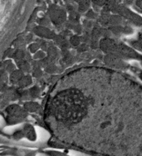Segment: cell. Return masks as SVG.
<instances>
[{
	"label": "cell",
	"mask_w": 142,
	"mask_h": 156,
	"mask_svg": "<svg viewBox=\"0 0 142 156\" xmlns=\"http://www.w3.org/2000/svg\"><path fill=\"white\" fill-rule=\"evenodd\" d=\"M140 78H141V79H142V73H140Z\"/></svg>",
	"instance_id": "2e32d148"
},
{
	"label": "cell",
	"mask_w": 142,
	"mask_h": 156,
	"mask_svg": "<svg viewBox=\"0 0 142 156\" xmlns=\"http://www.w3.org/2000/svg\"><path fill=\"white\" fill-rule=\"evenodd\" d=\"M31 82H32V80L29 77H23L20 80V81L19 82V85L20 87H26V86H28Z\"/></svg>",
	"instance_id": "52a82bcc"
},
{
	"label": "cell",
	"mask_w": 142,
	"mask_h": 156,
	"mask_svg": "<svg viewBox=\"0 0 142 156\" xmlns=\"http://www.w3.org/2000/svg\"><path fill=\"white\" fill-rule=\"evenodd\" d=\"M133 45L135 48H137V49H142V34L140 35V38H139L138 41L133 42Z\"/></svg>",
	"instance_id": "9c48e42d"
},
{
	"label": "cell",
	"mask_w": 142,
	"mask_h": 156,
	"mask_svg": "<svg viewBox=\"0 0 142 156\" xmlns=\"http://www.w3.org/2000/svg\"><path fill=\"white\" fill-rule=\"evenodd\" d=\"M34 32L38 36L41 37H44V38H49V39H52L54 38L56 35L54 32H52L49 28L45 27H37L34 29Z\"/></svg>",
	"instance_id": "3957f363"
},
{
	"label": "cell",
	"mask_w": 142,
	"mask_h": 156,
	"mask_svg": "<svg viewBox=\"0 0 142 156\" xmlns=\"http://www.w3.org/2000/svg\"><path fill=\"white\" fill-rule=\"evenodd\" d=\"M88 6H89L88 0H83V1H81L80 3V11L84 12V11H86L87 9L88 8Z\"/></svg>",
	"instance_id": "ba28073f"
},
{
	"label": "cell",
	"mask_w": 142,
	"mask_h": 156,
	"mask_svg": "<svg viewBox=\"0 0 142 156\" xmlns=\"http://www.w3.org/2000/svg\"><path fill=\"white\" fill-rule=\"evenodd\" d=\"M49 13L51 18V20L54 24L59 25L62 24L63 22L66 21V13L64 10L56 6V5H51L49 10Z\"/></svg>",
	"instance_id": "7a4b0ae2"
},
{
	"label": "cell",
	"mask_w": 142,
	"mask_h": 156,
	"mask_svg": "<svg viewBox=\"0 0 142 156\" xmlns=\"http://www.w3.org/2000/svg\"><path fill=\"white\" fill-rule=\"evenodd\" d=\"M38 48H39L38 43H33V44L30 45V51L31 52H35L38 49Z\"/></svg>",
	"instance_id": "7c38bea8"
},
{
	"label": "cell",
	"mask_w": 142,
	"mask_h": 156,
	"mask_svg": "<svg viewBox=\"0 0 142 156\" xmlns=\"http://www.w3.org/2000/svg\"><path fill=\"white\" fill-rule=\"evenodd\" d=\"M38 88L37 87H33V88H31L30 89V94L33 96V97H35V96H37L38 95Z\"/></svg>",
	"instance_id": "8fae6325"
},
{
	"label": "cell",
	"mask_w": 142,
	"mask_h": 156,
	"mask_svg": "<svg viewBox=\"0 0 142 156\" xmlns=\"http://www.w3.org/2000/svg\"><path fill=\"white\" fill-rule=\"evenodd\" d=\"M111 10L115 12L118 13L120 16H123L127 20H131L132 22H133L137 25H142V18L139 15H137L136 13L133 12L132 11L128 10L126 7H123L121 5H111Z\"/></svg>",
	"instance_id": "6da1fadb"
},
{
	"label": "cell",
	"mask_w": 142,
	"mask_h": 156,
	"mask_svg": "<svg viewBox=\"0 0 142 156\" xmlns=\"http://www.w3.org/2000/svg\"><path fill=\"white\" fill-rule=\"evenodd\" d=\"M19 66H20V68L21 69V71H27V70H28V68H29V66H28L27 63H25V66H23V63H22V64H20Z\"/></svg>",
	"instance_id": "5bb4252c"
},
{
	"label": "cell",
	"mask_w": 142,
	"mask_h": 156,
	"mask_svg": "<svg viewBox=\"0 0 142 156\" xmlns=\"http://www.w3.org/2000/svg\"><path fill=\"white\" fill-rule=\"evenodd\" d=\"M71 43L73 44V45H74V46H78L79 44H80V37L79 36H77V35H74V36H73L72 38H71Z\"/></svg>",
	"instance_id": "30bf717a"
},
{
	"label": "cell",
	"mask_w": 142,
	"mask_h": 156,
	"mask_svg": "<svg viewBox=\"0 0 142 156\" xmlns=\"http://www.w3.org/2000/svg\"><path fill=\"white\" fill-rule=\"evenodd\" d=\"M38 104L34 102H27L25 104V108L28 111H35L38 108Z\"/></svg>",
	"instance_id": "8992f818"
},
{
	"label": "cell",
	"mask_w": 142,
	"mask_h": 156,
	"mask_svg": "<svg viewBox=\"0 0 142 156\" xmlns=\"http://www.w3.org/2000/svg\"><path fill=\"white\" fill-rule=\"evenodd\" d=\"M24 77L22 71H15L12 73L11 76V81L12 83H17L20 82V80Z\"/></svg>",
	"instance_id": "277c9868"
},
{
	"label": "cell",
	"mask_w": 142,
	"mask_h": 156,
	"mask_svg": "<svg viewBox=\"0 0 142 156\" xmlns=\"http://www.w3.org/2000/svg\"><path fill=\"white\" fill-rule=\"evenodd\" d=\"M122 22V18L120 15H111L109 18V24L114 25V26H117Z\"/></svg>",
	"instance_id": "5b68a950"
},
{
	"label": "cell",
	"mask_w": 142,
	"mask_h": 156,
	"mask_svg": "<svg viewBox=\"0 0 142 156\" xmlns=\"http://www.w3.org/2000/svg\"><path fill=\"white\" fill-rule=\"evenodd\" d=\"M14 57L18 58V59H21L22 58H24V53L22 51H20V50H18L16 53H15Z\"/></svg>",
	"instance_id": "4fadbf2b"
},
{
	"label": "cell",
	"mask_w": 142,
	"mask_h": 156,
	"mask_svg": "<svg viewBox=\"0 0 142 156\" xmlns=\"http://www.w3.org/2000/svg\"><path fill=\"white\" fill-rule=\"evenodd\" d=\"M136 5L142 10V0H137L136 1Z\"/></svg>",
	"instance_id": "9a60e30c"
}]
</instances>
